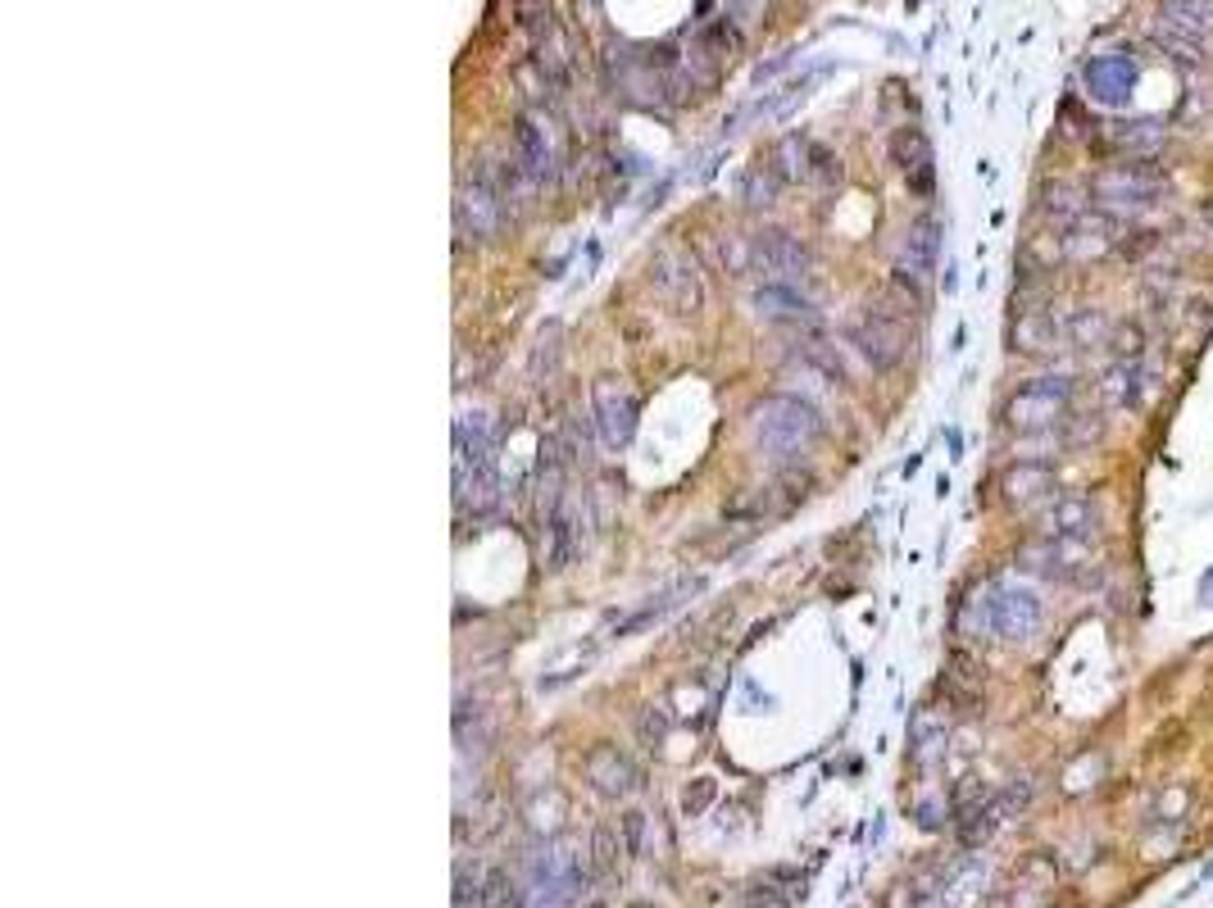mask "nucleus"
I'll use <instances>...</instances> for the list:
<instances>
[{
	"label": "nucleus",
	"mask_w": 1213,
	"mask_h": 908,
	"mask_svg": "<svg viewBox=\"0 0 1213 908\" xmlns=\"http://www.w3.org/2000/svg\"><path fill=\"white\" fill-rule=\"evenodd\" d=\"M750 428L773 459H800L823 436V414L800 396H764L750 409Z\"/></svg>",
	"instance_id": "nucleus-1"
},
{
	"label": "nucleus",
	"mask_w": 1213,
	"mask_h": 908,
	"mask_svg": "<svg viewBox=\"0 0 1213 908\" xmlns=\"http://www.w3.org/2000/svg\"><path fill=\"white\" fill-rule=\"evenodd\" d=\"M1164 196H1168V173L1150 160L1109 164L1090 182V205L1109 219H1136L1145 209H1155Z\"/></svg>",
	"instance_id": "nucleus-2"
},
{
	"label": "nucleus",
	"mask_w": 1213,
	"mask_h": 908,
	"mask_svg": "<svg viewBox=\"0 0 1213 908\" xmlns=\"http://www.w3.org/2000/svg\"><path fill=\"white\" fill-rule=\"evenodd\" d=\"M1073 396H1077V386H1073L1068 373H1046V377L1023 382L1009 396V405H1005L1009 432H1018V436H1050L1054 428H1064V422H1068Z\"/></svg>",
	"instance_id": "nucleus-3"
},
{
	"label": "nucleus",
	"mask_w": 1213,
	"mask_h": 908,
	"mask_svg": "<svg viewBox=\"0 0 1213 908\" xmlns=\"http://www.w3.org/2000/svg\"><path fill=\"white\" fill-rule=\"evenodd\" d=\"M851 346L873 363V369H900L909 346H914V331H909V314L896 310L891 300H882V305H868L855 323H851Z\"/></svg>",
	"instance_id": "nucleus-4"
},
{
	"label": "nucleus",
	"mask_w": 1213,
	"mask_h": 908,
	"mask_svg": "<svg viewBox=\"0 0 1213 908\" xmlns=\"http://www.w3.org/2000/svg\"><path fill=\"white\" fill-rule=\"evenodd\" d=\"M650 287L663 295V305L678 318H695L705 310V278L682 241H669V246H659L650 255Z\"/></svg>",
	"instance_id": "nucleus-5"
},
{
	"label": "nucleus",
	"mask_w": 1213,
	"mask_h": 908,
	"mask_svg": "<svg viewBox=\"0 0 1213 908\" xmlns=\"http://www.w3.org/2000/svg\"><path fill=\"white\" fill-rule=\"evenodd\" d=\"M591 418L596 432L610 450H623L636 436V422H642V400L632 396V386L623 377H596L591 382Z\"/></svg>",
	"instance_id": "nucleus-6"
},
{
	"label": "nucleus",
	"mask_w": 1213,
	"mask_h": 908,
	"mask_svg": "<svg viewBox=\"0 0 1213 908\" xmlns=\"http://www.w3.org/2000/svg\"><path fill=\"white\" fill-rule=\"evenodd\" d=\"M1037 532L1046 540H1064V545H1090L1100 536V509L1090 496L1077 491H1059L1041 513H1037Z\"/></svg>",
	"instance_id": "nucleus-7"
},
{
	"label": "nucleus",
	"mask_w": 1213,
	"mask_h": 908,
	"mask_svg": "<svg viewBox=\"0 0 1213 908\" xmlns=\"http://www.w3.org/2000/svg\"><path fill=\"white\" fill-rule=\"evenodd\" d=\"M505 219V191H500V182L487 177V173H477L469 177L460 196H454V228H460V236H473V241H492L496 228Z\"/></svg>",
	"instance_id": "nucleus-8"
},
{
	"label": "nucleus",
	"mask_w": 1213,
	"mask_h": 908,
	"mask_svg": "<svg viewBox=\"0 0 1213 908\" xmlns=\"http://www.w3.org/2000/svg\"><path fill=\"white\" fill-rule=\"evenodd\" d=\"M1000 496L1018 513H1041L1059 496V473L1050 459H1018L1000 473Z\"/></svg>",
	"instance_id": "nucleus-9"
},
{
	"label": "nucleus",
	"mask_w": 1213,
	"mask_h": 908,
	"mask_svg": "<svg viewBox=\"0 0 1213 908\" xmlns=\"http://www.w3.org/2000/svg\"><path fill=\"white\" fill-rule=\"evenodd\" d=\"M750 241H754V272H769L782 287H796L809 272V246L800 236L782 232V228H760Z\"/></svg>",
	"instance_id": "nucleus-10"
},
{
	"label": "nucleus",
	"mask_w": 1213,
	"mask_h": 908,
	"mask_svg": "<svg viewBox=\"0 0 1213 908\" xmlns=\"http://www.w3.org/2000/svg\"><path fill=\"white\" fill-rule=\"evenodd\" d=\"M582 772L591 781V791L604 795V800H627L642 791V768L632 764V754H623L619 745L610 741H600L587 749V759H582Z\"/></svg>",
	"instance_id": "nucleus-11"
},
{
	"label": "nucleus",
	"mask_w": 1213,
	"mask_h": 908,
	"mask_svg": "<svg viewBox=\"0 0 1213 908\" xmlns=\"http://www.w3.org/2000/svg\"><path fill=\"white\" fill-rule=\"evenodd\" d=\"M936 255H941V223L932 214L914 219L904 228V241H900V259H896V272H904L909 282H927L936 272Z\"/></svg>",
	"instance_id": "nucleus-12"
},
{
	"label": "nucleus",
	"mask_w": 1213,
	"mask_h": 908,
	"mask_svg": "<svg viewBox=\"0 0 1213 908\" xmlns=\"http://www.w3.org/2000/svg\"><path fill=\"white\" fill-rule=\"evenodd\" d=\"M754 314L786 331H818V314L809 310V300L796 295V287H782V282H769L754 291Z\"/></svg>",
	"instance_id": "nucleus-13"
},
{
	"label": "nucleus",
	"mask_w": 1213,
	"mask_h": 908,
	"mask_svg": "<svg viewBox=\"0 0 1213 908\" xmlns=\"http://www.w3.org/2000/svg\"><path fill=\"white\" fill-rule=\"evenodd\" d=\"M1059 337H1064V327L1054 323V314L1041 305V300H1027V305L1014 310L1009 341H1014L1018 354H1050V350H1059Z\"/></svg>",
	"instance_id": "nucleus-14"
},
{
	"label": "nucleus",
	"mask_w": 1213,
	"mask_h": 908,
	"mask_svg": "<svg viewBox=\"0 0 1213 908\" xmlns=\"http://www.w3.org/2000/svg\"><path fill=\"white\" fill-rule=\"evenodd\" d=\"M1041 627V599L1027 586H995V631L1005 641H1027Z\"/></svg>",
	"instance_id": "nucleus-15"
},
{
	"label": "nucleus",
	"mask_w": 1213,
	"mask_h": 908,
	"mask_svg": "<svg viewBox=\"0 0 1213 908\" xmlns=\"http://www.w3.org/2000/svg\"><path fill=\"white\" fill-rule=\"evenodd\" d=\"M513 164L523 168L528 182H545L555 173V141L541 118H532V114H523L519 128H513Z\"/></svg>",
	"instance_id": "nucleus-16"
},
{
	"label": "nucleus",
	"mask_w": 1213,
	"mask_h": 908,
	"mask_svg": "<svg viewBox=\"0 0 1213 908\" xmlns=\"http://www.w3.org/2000/svg\"><path fill=\"white\" fill-rule=\"evenodd\" d=\"M891 160L900 164V173L909 177V187H914L919 196L932 191V145L919 128H900L891 137Z\"/></svg>",
	"instance_id": "nucleus-17"
},
{
	"label": "nucleus",
	"mask_w": 1213,
	"mask_h": 908,
	"mask_svg": "<svg viewBox=\"0 0 1213 908\" xmlns=\"http://www.w3.org/2000/svg\"><path fill=\"white\" fill-rule=\"evenodd\" d=\"M1100 396L1109 409H1141L1145 400V363L1141 359H1113L1100 377Z\"/></svg>",
	"instance_id": "nucleus-18"
},
{
	"label": "nucleus",
	"mask_w": 1213,
	"mask_h": 908,
	"mask_svg": "<svg viewBox=\"0 0 1213 908\" xmlns=\"http://www.w3.org/2000/svg\"><path fill=\"white\" fill-rule=\"evenodd\" d=\"M1041 214L1054 223V232H1077L1086 219H1090V200L1073 187V182H1050L1041 191Z\"/></svg>",
	"instance_id": "nucleus-19"
},
{
	"label": "nucleus",
	"mask_w": 1213,
	"mask_h": 908,
	"mask_svg": "<svg viewBox=\"0 0 1213 908\" xmlns=\"http://www.w3.org/2000/svg\"><path fill=\"white\" fill-rule=\"evenodd\" d=\"M523 817H528V831H532V836L551 840V836H559L564 823H568V795L559 791V785H541V791L528 800Z\"/></svg>",
	"instance_id": "nucleus-20"
},
{
	"label": "nucleus",
	"mask_w": 1213,
	"mask_h": 908,
	"mask_svg": "<svg viewBox=\"0 0 1213 908\" xmlns=\"http://www.w3.org/2000/svg\"><path fill=\"white\" fill-rule=\"evenodd\" d=\"M1064 337H1068V346H1077V350H1100V346L1113 341V323H1109V314H1105L1100 305H1077V310L1064 318Z\"/></svg>",
	"instance_id": "nucleus-21"
},
{
	"label": "nucleus",
	"mask_w": 1213,
	"mask_h": 908,
	"mask_svg": "<svg viewBox=\"0 0 1213 908\" xmlns=\"http://www.w3.org/2000/svg\"><path fill=\"white\" fill-rule=\"evenodd\" d=\"M578 550H582V527H578V519H573V509H559L555 523L545 527V563L559 572V568H568L573 559H578Z\"/></svg>",
	"instance_id": "nucleus-22"
},
{
	"label": "nucleus",
	"mask_w": 1213,
	"mask_h": 908,
	"mask_svg": "<svg viewBox=\"0 0 1213 908\" xmlns=\"http://www.w3.org/2000/svg\"><path fill=\"white\" fill-rule=\"evenodd\" d=\"M695 591H701V578H682L678 586H669V591H663L659 599H650V604H646V609H636L632 618H623V622L614 627V636H619V641H623V636H632V631H642V627H650V622H659L663 614H673V609H678V604H682L686 595H695Z\"/></svg>",
	"instance_id": "nucleus-23"
},
{
	"label": "nucleus",
	"mask_w": 1213,
	"mask_h": 908,
	"mask_svg": "<svg viewBox=\"0 0 1213 908\" xmlns=\"http://www.w3.org/2000/svg\"><path fill=\"white\" fill-rule=\"evenodd\" d=\"M623 859H627V845H623V831L610 827V823H600L591 831V872L600 876V882H610V876L623 872Z\"/></svg>",
	"instance_id": "nucleus-24"
},
{
	"label": "nucleus",
	"mask_w": 1213,
	"mask_h": 908,
	"mask_svg": "<svg viewBox=\"0 0 1213 908\" xmlns=\"http://www.w3.org/2000/svg\"><path fill=\"white\" fill-rule=\"evenodd\" d=\"M909 741H914V745H909L914 764H919V768H932V764H941L950 732H946V722L936 718V713H919V718H914V736H909Z\"/></svg>",
	"instance_id": "nucleus-25"
},
{
	"label": "nucleus",
	"mask_w": 1213,
	"mask_h": 908,
	"mask_svg": "<svg viewBox=\"0 0 1213 908\" xmlns=\"http://www.w3.org/2000/svg\"><path fill=\"white\" fill-rule=\"evenodd\" d=\"M559 354H564V327L559 323H545L536 331V346H532V359H528L532 382H551L555 369H559Z\"/></svg>",
	"instance_id": "nucleus-26"
},
{
	"label": "nucleus",
	"mask_w": 1213,
	"mask_h": 908,
	"mask_svg": "<svg viewBox=\"0 0 1213 908\" xmlns=\"http://www.w3.org/2000/svg\"><path fill=\"white\" fill-rule=\"evenodd\" d=\"M1109 145L1132 150L1136 160H1150V155H1155V150L1164 145V128H1159V124H1113Z\"/></svg>",
	"instance_id": "nucleus-27"
},
{
	"label": "nucleus",
	"mask_w": 1213,
	"mask_h": 908,
	"mask_svg": "<svg viewBox=\"0 0 1213 908\" xmlns=\"http://www.w3.org/2000/svg\"><path fill=\"white\" fill-rule=\"evenodd\" d=\"M1150 37H1155L1168 55L1187 59V65H1195V59H1200V37H1195V33H1187V27L1168 23V19H1155V23H1150Z\"/></svg>",
	"instance_id": "nucleus-28"
},
{
	"label": "nucleus",
	"mask_w": 1213,
	"mask_h": 908,
	"mask_svg": "<svg viewBox=\"0 0 1213 908\" xmlns=\"http://www.w3.org/2000/svg\"><path fill=\"white\" fill-rule=\"evenodd\" d=\"M718 259H723V268L727 272H754V241L750 236H737V232H727V236H718Z\"/></svg>",
	"instance_id": "nucleus-29"
},
{
	"label": "nucleus",
	"mask_w": 1213,
	"mask_h": 908,
	"mask_svg": "<svg viewBox=\"0 0 1213 908\" xmlns=\"http://www.w3.org/2000/svg\"><path fill=\"white\" fill-rule=\"evenodd\" d=\"M1032 795H1037V781L1032 777H1014L1005 791H1000V808H1005V817H1014V813H1023L1027 804H1032Z\"/></svg>",
	"instance_id": "nucleus-30"
},
{
	"label": "nucleus",
	"mask_w": 1213,
	"mask_h": 908,
	"mask_svg": "<svg viewBox=\"0 0 1213 908\" xmlns=\"http://www.w3.org/2000/svg\"><path fill=\"white\" fill-rule=\"evenodd\" d=\"M714 795H718V785H714V777H701L695 785H686V795H682V808H686V817H701L709 804H714Z\"/></svg>",
	"instance_id": "nucleus-31"
},
{
	"label": "nucleus",
	"mask_w": 1213,
	"mask_h": 908,
	"mask_svg": "<svg viewBox=\"0 0 1213 908\" xmlns=\"http://www.w3.org/2000/svg\"><path fill=\"white\" fill-rule=\"evenodd\" d=\"M636 732H642V741H646L650 749L663 745V736H669V713H663V705H650L646 718L636 722Z\"/></svg>",
	"instance_id": "nucleus-32"
},
{
	"label": "nucleus",
	"mask_w": 1213,
	"mask_h": 908,
	"mask_svg": "<svg viewBox=\"0 0 1213 908\" xmlns=\"http://www.w3.org/2000/svg\"><path fill=\"white\" fill-rule=\"evenodd\" d=\"M1068 422H1073V432L1064 436V445H1086V441H1096V436L1105 432L1100 414H1077V418H1068Z\"/></svg>",
	"instance_id": "nucleus-33"
},
{
	"label": "nucleus",
	"mask_w": 1213,
	"mask_h": 908,
	"mask_svg": "<svg viewBox=\"0 0 1213 908\" xmlns=\"http://www.w3.org/2000/svg\"><path fill=\"white\" fill-rule=\"evenodd\" d=\"M773 196H777V173H764V177L754 173V177L746 182V205L760 209V205H773Z\"/></svg>",
	"instance_id": "nucleus-34"
},
{
	"label": "nucleus",
	"mask_w": 1213,
	"mask_h": 908,
	"mask_svg": "<svg viewBox=\"0 0 1213 908\" xmlns=\"http://www.w3.org/2000/svg\"><path fill=\"white\" fill-rule=\"evenodd\" d=\"M619 831H623V845H627V854H642V831H646V813H623L619 817Z\"/></svg>",
	"instance_id": "nucleus-35"
},
{
	"label": "nucleus",
	"mask_w": 1213,
	"mask_h": 908,
	"mask_svg": "<svg viewBox=\"0 0 1213 908\" xmlns=\"http://www.w3.org/2000/svg\"><path fill=\"white\" fill-rule=\"evenodd\" d=\"M1209 228H1213V200H1209Z\"/></svg>",
	"instance_id": "nucleus-36"
},
{
	"label": "nucleus",
	"mask_w": 1213,
	"mask_h": 908,
	"mask_svg": "<svg viewBox=\"0 0 1213 908\" xmlns=\"http://www.w3.org/2000/svg\"><path fill=\"white\" fill-rule=\"evenodd\" d=\"M587 908H604V904H587Z\"/></svg>",
	"instance_id": "nucleus-37"
}]
</instances>
